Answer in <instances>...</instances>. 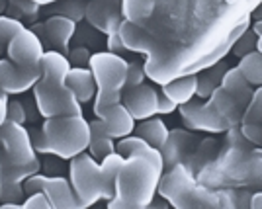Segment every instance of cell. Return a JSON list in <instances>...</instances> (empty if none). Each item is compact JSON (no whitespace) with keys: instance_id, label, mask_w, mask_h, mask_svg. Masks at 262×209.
<instances>
[{"instance_id":"obj_14","label":"cell","mask_w":262,"mask_h":209,"mask_svg":"<svg viewBox=\"0 0 262 209\" xmlns=\"http://www.w3.org/2000/svg\"><path fill=\"white\" fill-rule=\"evenodd\" d=\"M86 22L102 33H116L123 22L121 0H88L84 8Z\"/></svg>"},{"instance_id":"obj_13","label":"cell","mask_w":262,"mask_h":209,"mask_svg":"<svg viewBox=\"0 0 262 209\" xmlns=\"http://www.w3.org/2000/svg\"><path fill=\"white\" fill-rule=\"evenodd\" d=\"M45 53V45L39 35L32 28L24 26L20 32L12 37L6 49V57L16 65L24 66H41V57Z\"/></svg>"},{"instance_id":"obj_20","label":"cell","mask_w":262,"mask_h":209,"mask_svg":"<svg viewBox=\"0 0 262 209\" xmlns=\"http://www.w3.org/2000/svg\"><path fill=\"white\" fill-rule=\"evenodd\" d=\"M209 104L215 108L219 115L227 121V125L233 127V125H241V120H243V113H245V108L241 106L237 100L231 96L227 90L219 84L217 88L209 94Z\"/></svg>"},{"instance_id":"obj_46","label":"cell","mask_w":262,"mask_h":209,"mask_svg":"<svg viewBox=\"0 0 262 209\" xmlns=\"http://www.w3.org/2000/svg\"><path fill=\"white\" fill-rule=\"evenodd\" d=\"M249 207L262 209V190H254V192H252L251 203H249Z\"/></svg>"},{"instance_id":"obj_35","label":"cell","mask_w":262,"mask_h":209,"mask_svg":"<svg viewBox=\"0 0 262 209\" xmlns=\"http://www.w3.org/2000/svg\"><path fill=\"white\" fill-rule=\"evenodd\" d=\"M258 49V35L254 32H247L241 35L239 39L235 41V45L231 47V53L235 57H245V55H249V53H252V51H256Z\"/></svg>"},{"instance_id":"obj_23","label":"cell","mask_w":262,"mask_h":209,"mask_svg":"<svg viewBox=\"0 0 262 209\" xmlns=\"http://www.w3.org/2000/svg\"><path fill=\"white\" fill-rule=\"evenodd\" d=\"M116 151L123 156H131V154H143V156H149V158H153L155 162H159L161 166H164V160H163V153H161V149H157L153 147L151 143H147L143 137L139 135H127V137H121L120 143L116 145Z\"/></svg>"},{"instance_id":"obj_5","label":"cell","mask_w":262,"mask_h":209,"mask_svg":"<svg viewBox=\"0 0 262 209\" xmlns=\"http://www.w3.org/2000/svg\"><path fill=\"white\" fill-rule=\"evenodd\" d=\"M127 61L118 53L98 51L90 57V71L96 80V98H94V111L108 108L112 104L121 102V92L127 82Z\"/></svg>"},{"instance_id":"obj_41","label":"cell","mask_w":262,"mask_h":209,"mask_svg":"<svg viewBox=\"0 0 262 209\" xmlns=\"http://www.w3.org/2000/svg\"><path fill=\"white\" fill-rule=\"evenodd\" d=\"M69 61H71V65L73 66H84L90 63V57L92 53L88 51L86 47L82 49V47H77V49H73V51H69Z\"/></svg>"},{"instance_id":"obj_48","label":"cell","mask_w":262,"mask_h":209,"mask_svg":"<svg viewBox=\"0 0 262 209\" xmlns=\"http://www.w3.org/2000/svg\"><path fill=\"white\" fill-rule=\"evenodd\" d=\"M35 4H39V6H49V4H55V2H59V0H33Z\"/></svg>"},{"instance_id":"obj_9","label":"cell","mask_w":262,"mask_h":209,"mask_svg":"<svg viewBox=\"0 0 262 209\" xmlns=\"http://www.w3.org/2000/svg\"><path fill=\"white\" fill-rule=\"evenodd\" d=\"M0 149L6 153L12 162L28 165L37 158V153L32 145L30 129L18 121L6 120L0 125Z\"/></svg>"},{"instance_id":"obj_32","label":"cell","mask_w":262,"mask_h":209,"mask_svg":"<svg viewBox=\"0 0 262 209\" xmlns=\"http://www.w3.org/2000/svg\"><path fill=\"white\" fill-rule=\"evenodd\" d=\"M39 4H35L33 0H8V10L12 18L16 20H30V22H35L37 20V14H39Z\"/></svg>"},{"instance_id":"obj_36","label":"cell","mask_w":262,"mask_h":209,"mask_svg":"<svg viewBox=\"0 0 262 209\" xmlns=\"http://www.w3.org/2000/svg\"><path fill=\"white\" fill-rule=\"evenodd\" d=\"M127 63H129V65H127V82H125V86H127V88H133V86L143 84L145 78H147L145 65L137 63V61H127Z\"/></svg>"},{"instance_id":"obj_3","label":"cell","mask_w":262,"mask_h":209,"mask_svg":"<svg viewBox=\"0 0 262 209\" xmlns=\"http://www.w3.org/2000/svg\"><path fill=\"white\" fill-rule=\"evenodd\" d=\"M157 194L172 207H219L217 190L200 184L186 162L163 172Z\"/></svg>"},{"instance_id":"obj_40","label":"cell","mask_w":262,"mask_h":209,"mask_svg":"<svg viewBox=\"0 0 262 209\" xmlns=\"http://www.w3.org/2000/svg\"><path fill=\"white\" fill-rule=\"evenodd\" d=\"M8 120L24 123V125L28 123V115H26L22 100H8Z\"/></svg>"},{"instance_id":"obj_16","label":"cell","mask_w":262,"mask_h":209,"mask_svg":"<svg viewBox=\"0 0 262 209\" xmlns=\"http://www.w3.org/2000/svg\"><path fill=\"white\" fill-rule=\"evenodd\" d=\"M94 113L104 123L106 133H108L110 137H114V139L127 137V135H131V133L135 131V118L123 106V102L112 104L108 108H102V110L94 111Z\"/></svg>"},{"instance_id":"obj_38","label":"cell","mask_w":262,"mask_h":209,"mask_svg":"<svg viewBox=\"0 0 262 209\" xmlns=\"http://www.w3.org/2000/svg\"><path fill=\"white\" fill-rule=\"evenodd\" d=\"M22 207H26V209H32V207L47 209V207H51V201H49V198H47V194L41 190V192H33V194H30V196H26L24 201H22Z\"/></svg>"},{"instance_id":"obj_17","label":"cell","mask_w":262,"mask_h":209,"mask_svg":"<svg viewBox=\"0 0 262 209\" xmlns=\"http://www.w3.org/2000/svg\"><path fill=\"white\" fill-rule=\"evenodd\" d=\"M196 137L194 133L186 131V129H174L168 133V139L163 145L161 153H163L164 168L178 165V162H186L188 156L194 153L196 149Z\"/></svg>"},{"instance_id":"obj_49","label":"cell","mask_w":262,"mask_h":209,"mask_svg":"<svg viewBox=\"0 0 262 209\" xmlns=\"http://www.w3.org/2000/svg\"><path fill=\"white\" fill-rule=\"evenodd\" d=\"M6 6H8V2H6V0H0V10L6 8Z\"/></svg>"},{"instance_id":"obj_37","label":"cell","mask_w":262,"mask_h":209,"mask_svg":"<svg viewBox=\"0 0 262 209\" xmlns=\"http://www.w3.org/2000/svg\"><path fill=\"white\" fill-rule=\"evenodd\" d=\"M219 207H239V190L237 188H217Z\"/></svg>"},{"instance_id":"obj_15","label":"cell","mask_w":262,"mask_h":209,"mask_svg":"<svg viewBox=\"0 0 262 209\" xmlns=\"http://www.w3.org/2000/svg\"><path fill=\"white\" fill-rule=\"evenodd\" d=\"M121 102L135 118V121L153 118L159 111V92L151 84H145V82L139 86L127 88V92L121 96Z\"/></svg>"},{"instance_id":"obj_21","label":"cell","mask_w":262,"mask_h":209,"mask_svg":"<svg viewBox=\"0 0 262 209\" xmlns=\"http://www.w3.org/2000/svg\"><path fill=\"white\" fill-rule=\"evenodd\" d=\"M219 84L227 90L243 108L249 106V102H251V98H252V92H254V86H252L247 78L243 77V73L239 71V66L227 68Z\"/></svg>"},{"instance_id":"obj_22","label":"cell","mask_w":262,"mask_h":209,"mask_svg":"<svg viewBox=\"0 0 262 209\" xmlns=\"http://www.w3.org/2000/svg\"><path fill=\"white\" fill-rule=\"evenodd\" d=\"M163 94L172 100L176 106L190 102L198 94V75H184L168 80L166 84H163Z\"/></svg>"},{"instance_id":"obj_7","label":"cell","mask_w":262,"mask_h":209,"mask_svg":"<svg viewBox=\"0 0 262 209\" xmlns=\"http://www.w3.org/2000/svg\"><path fill=\"white\" fill-rule=\"evenodd\" d=\"M41 190L47 194V198L51 201V207H82L77 198V194H75V190L71 186L69 178L51 176V174H45V172H37V174H33V176H30L24 182L26 196H30L33 192H41Z\"/></svg>"},{"instance_id":"obj_43","label":"cell","mask_w":262,"mask_h":209,"mask_svg":"<svg viewBox=\"0 0 262 209\" xmlns=\"http://www.w3.org/2000/svg\"><path fill=\"white\" fill-rule=\"evenodd\" d=\"M178 110L174 102L170 98H166L164 94H159V111L157 113H163V115H168V113H174Z\"/></svg>"},{"instance_id":"obj_1","label":"cell","mask_w":262,"mask_h":209,"mask_svg":"<svg viewBox=\"0 0 262 209\" xmlns=\"http://www.w3.org/2000/svg\"><path fill=\"white\" fill-rule=\"evenodd\" d=\"M123 154L114 151L112 154L96 160L90 153H80L71 158L69 180L82 207H92L100 199H110L116 194V178L123 165Z\"/></svg>"},{"instance_id":"obj_34","label":"cell","mask_w":262,"mask_h":209,"mask_svg":"<svg viewBox=\"0 0 262 209\" xmlns=\"http://www.w3.org/2000/svg\"><path fill=\"white\" fill-rule=\"evenodd\" d=\"M241 123H254V125L262 127V86H258L252 92V98L249 102V106L245 108Z\"/></svg>"},{"instance_id":"obj_30","label":"cell","mask_w":262,"mask_h":209,"mask_svg":"<svg viewBox=\"0 0 262 209\" xmlns=\"http://www.w3.org/2000/svg\"><path fill=\"white\" fill-rule=\"evenodd\" d=\"M239 71L254 88L262 86V53L260 51L256 49V51H252L249 55L241 57Z\"/></svg>"},{"instance_id":"obj_6","label":"cell","mask_w":262,"mask_h":209,"mask_svg":"<svg viewBox=\"0 0 262 209\" xmlns=\"http://www.w3.org/2000/svg\"><path fill=\"white\" fill-rule=\"evenodd\" d=\"M39 115L57 118V115H78L82 113V104L78 102L77 94L67 86V82L51 80V78H39L37 84L32 88Z\"/></svg>"},{"instance_id":"obj_12","label":"cell","mask_w":262,"mask_h":209,"mask_svg":"<svg viewBox=\"0 0 262 209\" xmlns=\"http://www.w3.org/2000/svg\"><path fill=\"white\" fill-rule=\"evenodd\" d=\"M32 30L39 35L45 47L69 55V43L77 32V22L61 14H51L43 24L32 26Z\"/></svg>"},{"instance_id":"obj_2","label":"cell","mask_w":262,"mask_h":209,"mask_svg":"<svg viewBox=\"0 0 262 209\" xmlns=\"http://www.w3.org/2000/svg\"><path fill=\"white\" fill-rule=\"evenodd\" d=\"M163 170L164 166L155 162L149 156H143V154L125 156L116 178V194L108 201V207H149L157 196Z\"/></svg>"},{"instance_id":"obj_45","label":"cell","mask_w":262,"mask_h":209,"mask_svg":"<svg viewBox=\"0 0 262 209\" xmlns=\"http://www.w3.org/2000/svg\"><path fill=\"white\" fill-rule=\"evenodd\" d=\"M8 94L0 92V125L8 120Z\"/></svg>"},{"instance_id":"obj_42","label":"cell","mask_w":262,"mask_h":209,"mask_svg":"<svg viewBox=\"0 0 262 209\" xmlns=\"http://www.w3.org/2000/svg\"><path fill=\"white\" fill-rule=\"evenodd\" d=\"M106 43H108V51H110V53H118V55H121L123 51H127L118 32H116V33H108V41H106Z\"/></svg>"},{"instance_id":"obj_11","label":"cell","mask_w":262,"mask_h":209,"mask_svg":"<svg viewBox=\"0 0 262 209\" xmlns=\"http://www.w3.org/2000/svg\"><path fill=\"white\" fill-rule=\"evenodd\" d=\"M41 78V66L16 65L14 61L0 59V92L8 96H22L37 84Z\"/></svg>"},{"instance_id":"obj_28","label":"cell","mask_w":262,"mask_h":209,"mask_svg":"<svg viewBox=\"0 0 262 209\" xmlns=\"http://www.w3.org/2000/svg\"><path fill=\"white\" fill-rule=\"evenodd\" d=\"M217 153H219L217 141H215V139H206V141H202V145H200L198 149H194V153L188 156L186 165H188V168H190L194 174H198L204 166L209 165V162L217 156Z\"/></svg>"},{"instance_id":"obj_18","label":"cell","mask_w":262,"mask_h":209,"mask_svg":"<svg viewBox=\"0 0 262 209\" xmlns=\"http://www.w3.org/2000/svg\"><path fill=\"white\" fill-rule=\"evenodd\" d=\"M118 33H120L121 41H123L127 51L145 53V55H149V53L155 51V39L151 37V33L147 32L143 26H139V24L123 20Z\"/></svg>"},{"instance_id":"obj_39","label":"cell","mask_w":262,"mask_h":209,"mask_svg":"<svg viewBox=\"0 0 262 209\" xmlns=\"http://www.w3.org/2000/svg\"><path fill=\"white\" fill-rule=\"evenodd\" d=\"M30 129V137H32V145L37 154H49V145L45 139L43 129H37V127H28Z\"/></svg>"},{"instance_id":"obj_24","label":"cell","mask_w":262,"mask_h":209,"mask_svg":"<svg viewBox=\"0 0 262 209\" xmlns=\"http://www.w3.org/2000/svg\"><path fill=\"white\" fill-rule=\"evenodd\" d=\"M71 66L73 65H71V61L65 53L49 49L41 57V77L59 80V82H67V75H69Z\"/></svg>"},{"instance_id":"obj_31","label":"cell","mask_w":262,"mask_h":209,"mask_svg":"<svg viewBox=\"0 0 262 209\" xmlns=\"http://www.w3.org/2000/svg\"><path fill=\"white\" fill-rule=\"evenodd\" d=\"M51 14H61V16H67L71 20L78 22L80 18H84V8H86V2L84 0H59L55 4H49L45 6ZM49 14V16H51Z\"/></svg>"},{"instance_id":"obj_44","label":"cell","mask_w":262,"mask_h":209,"mask_svg":"<svg viewBox=\"0 0 262 209\" xmlns=\"http://www.w3.org/2000/svg\"><path fill=\"white\" fill-rule=\"evenodd\" d=\"M24 102V108H26V115H28V121L30 123H33V121L37 120V115H39V110H37V104H35V98H30V100H26L22 98Z\"/></svg>"},{"instance_id":"obj_29","label":"cell","mask_w":262,"mask_h":209,"mask_svg":"<svg viewBox=\"0 0 262 209\" xmlns=\"http://www.w3.org/2000/svg\"><path fill=\"white\" fill-rule=\"evenodd\" d=\"M225 66L213 65V66H209V68H204L202 75H198V94L196 96H200L202 100L209 98V94L217 88L219 82H221V78H223V75H225V71H227Z\"/></svg>"},{"instance_id":"obj_50","label":"cell","mask_w":262,"mask_h":209,"mask_svg":"<svg viewBox=\"0 0 262 209\" xmlns=\"http://www.w3.org/2000/svg\"><path fill=\"white\" fill-rule=\"evenodd\" d=\"M258 51H260V53H262V35H260V37H258Z\"/></svg>"},{"instance_id":"obj_47","label":"cell","mask_w":262,"mask_h":209,"mask_svg":"<svg viewBox=\"0 0 262 209\" xmlns=\"http://www.w3.org/2000/svg\"><path fill=\"white\" fill-rule=\"evenodd\" d=\"M252 32L256 33L258 37L262 35V18H260V20H256V22L252 24Z\"/></svg>"},{"instance_id":"obj_33","label":"cell","mask_w":262,"mask_h":209,"mask_svg":"<svg viewBox=\"0 0 262 209\" xmlns=\"http://www.w3.org/2000/svg\"><path fill=\"white\" fill-rule=\"evenodd\" d=\"M24 28V24L12 16H4L0 14V57L2 53H6L8 43L12 41V37Z\"/></svg>"},{"instance_id":"obj_26","label":"cell","mask_w":262,"mask_h":209,"mask_svg":"<svg viewBox=\"0 0 262 209\" xmlns=\"http://www.w3.org/2000/svg\"><path fill=\"white\" fill-rule=\"evenodd\" d=\"M168 133H170V129L164 125V121L155 118V115L147 118V120H141L139 125L135 123V135L143 137L147 143H151L157 149H163V145L168 139Z\"/></svg>"},{"instance_id":"obj_4","label":"cell","mask_w":262,"mask_h":209,"mask_svg":"<svg viewBox=\"0 0 262 209\" xmlns=\"http://www.w3.org/2000/svg\"><path fill=\"white\" fill-rule=\"evenodd\" d=\"M41 129L45 133L47 145H49V154H53V156L71 160L77 154L88 151L90 121L84 120L82 113L47 118Z\"/></svg>"},{"instance_id":"obj_10","label":"cell","mask_w":262,"mask_h":209,"mask_svg":"<svg viewBox=\"0 0 262 209\" xmlns=\"http://www.w3.org/2000/svg\"><path fill=\"white\" fill-rule=\"evenodd\" d=\"M178 110L188 129L206 133H225L229 129L227 121L215 111V108L209 104V100L192 98L190 102L178 106Z\"/></svg>"},{"instance_id":"obj_25","label":"cell","mask_w":262,"mask_h":209,"mask_svg":"<svg viewBox=\"0 0 262 209\" xmlns=\"http://www.w3.org/2000/svg\"><path fill=\"white\" fill-rule=\"evenodd\" d=\"M116 139L110 137L106 129H104V123L100 120L90 121V143H88V151L90 154L96 158V160H102L104 156H108L116 151Z\"/></svg>"},{"instance_id":"obj_8","label":"cell","mask_w":262,"mask_h":209,"mask_svg":"<svg viewBox=\"0 0 262 209\" xmlns=\"http://www.w3.org/2000/svg\"><path fill=\"white\" fill-rule=\"evenodd\" d=\"M217 188H251L262 190V147L252 149L245 158L219 174ZM215 188V190H217Z\"/></svg>"},{"instance_id":"obj_19","label":"cell","mask_w":262,"mask_h":209,"mask_svg":"<svg viewBox=\"0 0 262 209\" xmlns=\"http://www.w3.org/2000/svg\"><path fill=\"white\" fill-rule=\"evenodd\" d=\"M67 86L77 94L80 104H86L96 98V80L90 66H71L67 75Z\"/></svg>"},{"instance_id":"obj_27","label":"cell","mask_w":262,"mask_h":209,"mask_svg":"<svg viewBox=\"0 0 262 209\" xmlns=\"http://www.w3.org/2000/svg\"><path fill=\"white\" fill-rule=\"evenodd\" d=\"M121 12L123 20L143 26L153 16L155 0H121Z\"/></svg>"}]
</instances>
